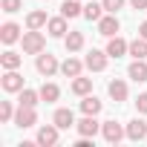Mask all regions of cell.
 Listing matches in <instances>:
<instances>
[{"label": "cell", "instance_id": "cell-1", "mask_svg": "<svg viewBox=\"0 0 147 147\" xmlns=\"http://www.w3.org/2000/svg\"><path fill=\"white\" fill-rule=\"evenodd\" d=\"M23 52L26 55H40L43 49H46V38H43V32H38V29H29V32H23Z\"/></svg>", "mask_w": 147, "mask_h": 147}, {"label": "cell", "instance_id": "cell-2", "mask_svg": "<svg viewBox=\"0 0 147 147\" xmlns=\"http://www.w3.org/2000/svg\"><path fill=\"white\" fill-rule=\"evenodd\" d=\"M101 136H104L107 144H118L127 136V127H121L115 118H110V121H101Z\"/></svg>", "mask_w": 147, "mask_h": 147}, {"label": "cell", "instance_id": "cell-3", "mask_svg": "<svg viewBox=\"0 0 147 147\" xmlns=\"http://www.w3.org/2000/svg\"><path fill=\"white\" fill-rule=\"evenodd\" d=\"M35 69L40 72L43 78H52L55 72L61 69V63H58V58H55V55H49V52H40V55H38V61H35Z\"/></svg>", "mask_w": 147, "mask_h": 147}, {"label": "cell", "instance_id": "cell-4", "mask_svg": "<svg viewBox=\"0 0 147 147\" xmlns=\"http://www.w3.org/2000/svg\"><path fill=\"white\" fill-rule=\"evenodd\" d=\"M107 58H110L107 49H104V52H101V49H90L87 58H84V63H87L90 72H104V69H107Z\"/></svg>", "mask_w": 147, "mask_h": 147}, {"label": "cell", "instance_id": "cell-5", "mask_svg": "<svg viewBox=\"0 0 147 147\" xmlns=\"http://www.w3.org/2000/svg\"><path fill=\"white\" fill-rule=\"evenodd\" d=\"M58 133H61V127H58L55 121H52V124H43V127L38 130V138H35V141H38L40 147H55V144H58Z\"/></svg>", "mask_w": 147, "mask_h": 147}, {"label": "cell", "instance_id": "cell-6", "mask_svg": "<svg viewBox=\"0 0 147 147\" xmlns=\"http://www.w3.org/2000/svg\"><path fill=\"white\" fill-rule=\"evenodd\" d=\"M15 124L18 127H35L38 124V113H35V107H23V104H18V113H15Z\"/></svg>", "mask_w": 147, "mask_h": 147}, {"label": "cell", "instance_id": "cell-7", "mask_svg": "<svg viewBox=\"0 0 147 147\" xmlns=\"http://www.w3.org/2000/svg\"><path fill=\"white\" fill-rule=\"evenodd\" d=\"M75 130H78V136L95 138V133H101V121H98L95 115H84L81 121H75Z\"/></svg>", "mask_w": 147, "mask_h": 147}, {"label": "cell", "instance_id": "cell-8", "mask_svg": "<svg viewBox=\"0 0 147 147\" xmlns=\"http://www.w3.org/2000/svg\"><path fill=\"white\" fill-rule=\"evenodd\" d=\"M0 84H3L6 92H20L23 90V75H20L18 69H6V75L0 78Z\"/></svg>", "mask_w": 147, "mask_h": 147}, {"label": "cell", "instance_id": "cell-9", "mask_svg": "<svg viewBox=\"0 0 147 147\" xmlns=\"http://www.w3.org/2000/svg\"><path fill=\"white\" fill-rule=\"evenodd\" d=\"M118 29H121V23H118V18H115V15H110V12L98 20V35H104V38L118 35Z\"/></svg>", "mask_w": 147, "mask_h": 147}, {"label": "cell", "instance_id": "cell-10", "mask_svg": "<svg viewBox=\"0 0 147 147\" xmlns=\"http://www.w3.org/2000/svg\"><path fill=\"white\" fill-rule=\"evenodd\" d=\"M107 92H110V98H113L115 104H124L127 95H130V90H127V84H124L121 78H113V81L107 84Z\"/></svg>", "mask_w": 147, "mask_h": 147}, {"label": "cell", "instance_id": "cell-11", "mask_svg": "<svg viewBox=\"0 0 147 147\" xmlns=\"http://www.w3.org/2000/svg\"><path fill=\"white\" fill-rule=\"evenodd\" d=\"M127 138H130V141H144V138H147V121L133 118V121L127 124Z\"/></svg>", "mask_w": 147, "mask_h": 147}, {"label": "cell", "instance_id": "cell-12", "mask_svg": "<svg viewBox=\"0 0 147 147\" xmlns=\"http://www.w3.org/2000/svg\"><path fill=\"white\" fill-rule=\"evenodd\" d=\"M127 75H130L136 84H144V81H147V63H144V58H133Z\"/></svg>", "mask_w": 147, "mask_h": 147}, {"label": "cell", "instance_id": "cell-13", "mask_svg": "<svg viewBox=\"0 0 147 147\" xmlns=\"http://www.w3.org/2000/svg\"><path fill=\"white\" fill-rule=\"evenodd\" d=\"M52 121H55L61 130H69V127H75V113H72L69 107H61V110H55Z\"/></svg>", "mask_w": 147, "mask_h": 147}, {"label": "cell", "instance_id": "cell-14", "mask_svg": "<svg viewBox=\"0 0 147 147\" xmlns=\"http://www.w3.org/2000/svg\"><path fill=\"white\" fill-rule=\"evenodd\" d=\"M127 52H130V43H127L124 38L113 35L110 43H107V55H110V58H121V55H127Z\"/></svg>", "mask_w": 147, "mask_h": 147}, {"label": "cell", "instance_id": "cell-15", "mask_svg": "<svg viewBox=\"0 0 147 147\" xmlns=\"http://www.w3.org/2000/svg\"><path fill=\"white\" fill-rule=\"evenodd\" d=\"M20 38H23V35H20V26H18V23H12V20H9V23L0 26V40H3L6 46H9V43H15V40H20Z\"/></svg>", "mask_w": 147, "mask_h": 147}, {"label": "cell", "instance_id": "cell-16", "mask_svg": "<svg viewBox=\"0 0 147 147\" xmlns=\"http://www.w3.org/2000/svg\"><path fill=\"white\" fill-rule=\"evenodd\" d=\"M84 66H87V63H81L78 58H66V61L61 63V72H63L66 78H78L81 72H84Z\"/></svg>", "mask_w": 147, "mask_h": 147}, {"label": "cell", "instance_id": "cell-17", "mask_svg": "<svg viewBox=\"0 0 147 147\" xmlns=\"http://www.w3.org/2000/svg\"><path fill=\"white\" fill-rule=\"evenodd\" d=\"M61 15H63L66 20H72V18L84 15V6H81V0H63V3H61Z\"/></svg>", "mask_w": 147, "mask_h": 147}, {"label": "cell", "instance_id": "cell-18", "mask_svg": "<svg viewBox=\"0 0 147 147\" xmlns=\"http://www.w3.org/2000/svg\"><path fill=\"white\" fill-rule=\"evenodd\" d=\"M72 92H75V95H90L92 92V78H84V75H78V78H72V87H69Z\"/></svg>", "mask_w": 147, "mask_h": 147}, {"label": "cell", "instance_id": "cell-19", "mask_svg": "<svg viewBox=\"0 0 147 147\" xmlns=\"http://www.w3.org/2000/svg\"><path fill=\"white\" fill-rule=\"evenodd\" d=\"M104 15H107V12H104V3H95V0H90V3L84 6V18L92 20V23H98Z\"/></svg>", "mask_w": 147, "mask_h": 147}, {"label": "cell", "instance_id": "cell-20", "mask_svg": "<svg viewBox=\"0 0 147 147\" xmlns=\"http://www.w3.org/2000/svg\"><path fill=\"white\" fill-rule=\"evenodd\" d=\"M46 29H49L52 38H66V18H63V15H61V18H49Z\"/></svg>", "mask_w": 147, "mask_h": 147}, {"label": "cell", "instance_id": "cell-21", "mask_svg": "<svg viewBox=\"0 0 147 147\" xmlns=\"http://www.w3.org/2000/svg\"><path fill=\"white\" fill-rule=\"evenodd\" d=\"M101 107H104V104H101L92 92H90V95H84V101H81V113H84V115H98V113H101Z\"/></svg>", "mask_w": 147, "mask_h": 147}, {"label": "cell", "instance_id": "cell-22", "mask_svg": "<svg viewBox=\"0 0 147 147\" xmlns=\"http://www.w3.org/2000/svg\"><path fill=\"white\" fill-rule=\"evenodd\" d=\"M46 23H49V18H46V12H40V9L26 15V29H43Z\"/></svg>", "mask_w": 147, "mask_h": 147}, {"label": "cell", "instance_id": "cell-23", "mask_svg": "<svg viewBox=\"0 0 147 147\" xmlns=\"http://www.w3.org/2000/svg\"><path fill=\"white\" fill-rule=\"evenodd\" d=\"M38 92H40V101H46V104H52V101H58V98H61V87H58V84H52V81H49V84H43Z\"/></svg>", "mask_w": 147, "mask_h": 147}, {"label": "cell", "instance_id": "cell-24", "mask_svg": "<svg viewBox=\"0 0 147 147\" xmlns=\"http://www.w3.org/2000/svg\"><path fill=\"white\" fill-rule=\"evenodd\" d=\"M40 101V92L38 90H29V87H23L20 92H18V104H23V107H35Z\"/></svg>", "mask_w": 147, "mask_h": 147}, {"label": "cell", "instance_id": "cell-25", "mask_svg": "<svg viewBox=\"0 0 147 147\" xmlns=\"http://www.w3.org/2000/svg\"><path fill=\"white\" fill-rule=\"evenodd\" d=\"M63 46H66V52H78V49H84V32H69V35L63 38Z\"/></svg>", "mask_w": 147, "mask_h": 147}, {"label": "cell", "instance_id": "cell-26", "mask_svg": "<svg viewBox=\"0 0 147 147\" xmlns=\"http://www.w3.org/2000/svg\"><path fill=\"white\" fill-rule=\"evenodd\" d=\"M0 63H3V69H18V66L23 63V55H18V52L6 49L3 55H0Z\"/></svg>", "mask_w": 147, "mask_h": 147}, {"label": "cell", "instance_id": "cell-27", "mask_svg": "<svg viewBox=\"0 0 147 147\" xmlns=\"http://www.w3.org/2000/svg\"><path fill=\"white\" fill-rule=\"evenodd\" d=\"M130 55L133 58H147V38H136V40H130Z\"/></svg>", "mask_w": 147, "mask_h": 147}, {"label": "cell", "instance_id": "cell-28", "mask_svg": "<svg viewBox=\"0 0 147 147\" xmlns=\"http://www.w3.org/2000/svg\"><path fill=\"white\" fill-rule=\"evenodd\" d=\"M15 113H18V110L12 107V101H0V121H6V124L15 121Z\"/></svg>", "mask_w": 147, "mask_h": 147}, {"label": "cell", "instance_id": "cell-29", "mask_svg": "<svg viewBox=\"0 0 147 147\" xmlns=\"http://www.w3.org/2000/svg\"><path fill=\"white\" fill-rule=\"evenodd\" d=\"M0 6H3L6 15H15V12L23 9V0H0Z\"/></svg>", "mask_w": 147, "mask_h": 147}, {"label": "cell", "instance_id": "cell-30", "mask_svg": "<svg viewBox=\"0 0 147 147\" xmlns=\"http://www.w3.org/2000/svg\"><path fill=\"white\" fill-rule=\"evenodd\" d=\"M101 3H104V12H110V15H115L124 3H127V0H101Z\"/></svg>", "mask_w": 147, "mask_h": 147}, {"label": "cell", "instance_id": "cell-31", "mask_svg": "<svg viewBox=\"0 0 147 147\" xmlns=\"http://www.w3.org/2000/svg\"><path fill=\"white\" fill-rule=\"evenodd\" d=\"M136 110H138V115H147V92H141L136 98Z\"/></svg>", "mask_w": 147, "mask_h": 147}, {"label": "cell", "instance_id": "cell-32", "mask_svg": "<svg viewBox=\"0 0 147 147\" xmlns=\"http://www.w3.org/2000/svg\"><path fill=\"white\" fill-rule=\"evenodd\" d=\"M130 6H133L136 12H144V9H147V0H130Z\"/></svg>", "mask_w": 147, "mask_h": 147}, {"label": "cell", "instance_id": "cell-33", "mask_svg": "<svg viewBox=\"0 0 147 147\" xmlns=\"http://www.w3.org/2000/svg\"><path fill=\"white\" fill-rule=\"evenodd\" d=\"M138 35H141V38H147V20H144V23L138 26Z\"/></svg>", "mask_w": 147, "mask_h": 147}]
</instances>
